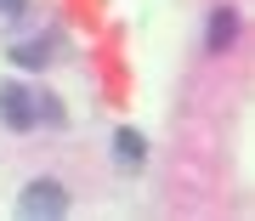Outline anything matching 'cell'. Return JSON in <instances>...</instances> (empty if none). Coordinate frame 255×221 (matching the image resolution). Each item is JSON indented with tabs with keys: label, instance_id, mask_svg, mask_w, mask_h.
Instances as JSON below:
<instances>
[{
	"label": "cell",
	"instance_id": "1",
	"mask_svg": "<svg viewBox=\"0 0 255 221\" xmlns=\"http://www.w3.org/2000/svg\"><path fill=\"white\" fill-rule=\"evenodd\" d=\"M17 216H68V187L51 182V176L28 182L23 193H17Z\"/></svg>",
	"mask_w": 255,
	"mask_h": 221
},
{
	"label": "cell",
	"instance_id": "2",
	"mask_svg": "<svg viewBox=\"0 0 255 221\" xmlns=\"http://www.w3.org/2000/svg\"><path fill=\"white\" fill-rule=\"evenodd\" d=\"M0 119H6L11 130H28V125L40 119L34 91H23V85H0Z\"/></svg>",
	"mask_w": 255,
	"mask_h": 221
},
{
	"label": "cell",
	"instance_id": "3",
	"mask_svg": "<svg viewBox=\"0 0 255 221\" xmlns=\"http://www.w3.org/2000/svg\"><path fill=\"white\" fill-rule=\"evenodd\" d=\"M233 40H238V6H216L210 28H204V51L221 57V51H233Z\"/></svg>",
	"mask_w": 255,
	"mask_h": 221
},
{
	"label": "cell",
	"instance_id": "4",
	"mask_svg": "<svg viewBox=\"0 0 255 221\" xmlns=\"http://www.w3.org/2000/svg\"><path fill=\"white\" fill-rule=\"evenodd\" d=\"M114 153L125 159V165H142V159H147V142H142V130H119V136H114Z\"/></svg>",
	"mask_w": 255,
	"mask_h": 221
},
{
	"label": "cell",
	"instance_id": "5",
	"mask_svg": "<svg viewBox=\"0 0 255 221\" xmlns=\"http://www.w3.org/2000/svg\"><path fill=\"white\" fill-rule=\"evenodd\" d=\"M46 51H51V40H28V46H11V63L17 68H46Z\"/></svg>",
	"mask_w": 255,
	"mask_h": 221
},
{
	"label": "cell",
	"instance_id": "6",
	"mask_svg": "<svg viewBox=\"0 0 255 221\" xmlns=\"http://www.w3.org/2000/svg\"><path fill=\"white\" fill-rule=\"evenodd\" d=\"M28 11V0H0V23H11V17H23Z\"/></svg>",
	"mask_w": 255,
	"mask_h": 221
}]
</instances>
